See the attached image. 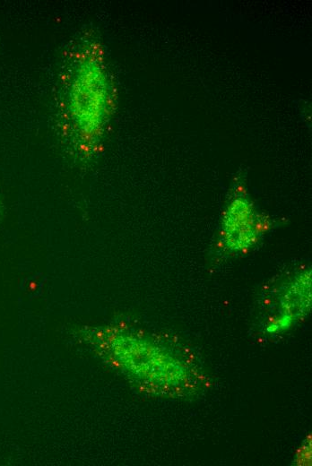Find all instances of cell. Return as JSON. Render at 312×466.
Masks as SVG:
<instances>
[{"label": "cell", "mask_w": 312, "mask_h": 466, "mask_svg": "<svg viewBox=\"0 0 312 466\" xmlns=\"http://www.w3.org/2000/svg\"><path fill=\"white\" fill-rule=\"evenodd\" d=\"M103 350L128 375L165 391L186 381L187 368L160 347L133 336L105 333Z\"/></svg>", "instance_id": "7a4b0ae2"}, {"label": "cell", "mask_w": 312, "mask_h": 466, "mask_svg": "<svg viewBox=\"0 0 312 466\" xmlns=\"http://www.w3.org/2000/svg\"><path fill=\"white\" fill-rule=\"evenodd\" d=\"M56 97L64 136L79 157H93L113 112L114 88L102 45L91 30L65 51Z\"/></svg>", "instance_id": "6da1fadb"}, {"label": "cell", "mask_w": 312, "mask_h": 466, "mask_svg": "<svg viewBox=\"0 0 312 466\" xmlns=\"http://www.w3.org/2000/svg\"><path fill=\"white\" fill-rule=\"evenodd\" d=\"M225 246L230 251H242L257 239L258 224L253 205L245 196H237L229 204L222 220Z\"/></svg>", "instance_id": "3957f363"}]
</instances>
